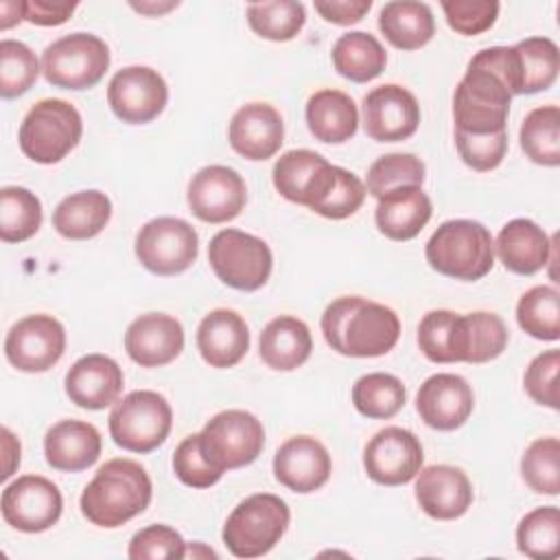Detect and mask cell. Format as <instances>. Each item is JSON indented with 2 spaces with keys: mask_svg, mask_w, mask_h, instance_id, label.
Segmentation results:
<instances>
[{
  "mask_svg": "<svg viewBox=\"0 0 560 560\" xmlns=\"http://www.w3.org/2000/svg\"><path fill=\"white\" fill-rule=\"evenodd\" d=\"M326 343L343 357H383L400 337V319L394 308L361 295L332 300L322 315Z\"/></svg>",
  "mask_w": 560,
  "mask_h": 560,
  "instance_id": "obj_1",
  "label": "cell"
},
{
  "mask_svg": "<svg viewBox=\"0 0 560 560\" xmlns=\"http://www.w3.org/2000/svg\"><path fill=\"white\" fill-rule=\"evenodd\" d=\"M153 497V483L144 466L116 457L105 462L79 499L81 514L98 527H120L142 514Z\"/></svg>",
  "mask_w": 560,
  "mask_h": 560,
  "instance_id": "obj_2",
  "label": "cell"
},
{
  "mask_svg": "<svg viewBox=\"0 0 560 560\" xmlns=\"http://www.w3.org/2000/svg\"><path fill=\"white\" fill-rule=\"evenodd\" d=\"M427 262L442 276L475 282L494 265L490 230L472 219L444 221L427 241Z\"/></svg>",
  "mask_w": 560,
  "mask_h": 560,
  "instance_id": "obj_3",
  "label": "cell"
},
{
  "mask_svg": "<svg viewBox=\"0 0 560 560\" xmlns=\"http://www.w3.org/2000/svg\"><path fill=\"white\" fill-rule=\"evenodd\" d=\"M291 521L289 505L269 492L243 499L223 525V542L236 558L269 553L284 536Z\"/></svg>",
  "mask_w": 560,
  "mask_h": 560,
  "instance_id": "obj_4",
  "label": "cell"
},
{
  "mask_svg": "<svg viewBox=\"0 0 560 560\" xmlns=\"http://www.w3.org/2000/svg\"><path fill=\"white\" fill-rule=\"evenodd\" d=\"M83 120L79 109L63 98H42L20 125V149L37 164L61 162L81 140Z\"/></svg>",
  "mask_w": 560,
  "mask_h": 560,
  "instance_id": "obj_5",
  "label": "cell"
},
{
  "mask_svg": "<svg viewBox=\"0 0 560 560\" xmlns=\"http://www.w3.org/2000/svg\"><path fill=\"white\" fill-rule=\"evenodd\" d=\"M173 411L168 400L151 389L129 392L109 413V435L114 444L131 453H151L171 433Z\"/></svg>",
  "mask_w": 560,
  "mask_h": 560,
  "instance_id": "obj_6",
  "label": "cell"
},
{
  "mask_svg": "<svg viewBox=\"0 0 560 560\" xmlns=\"http://www.w3.org/2000/svg\"><path fill=\"white\" fill-rule=\"evenodd\" d=\"M109 68L107 44L92 33H70L42 52L44 79L63 90L94 88Z\"/></svg>",
  "mask_w": 560,
  "mask_h": 560,
  "instance_id": "obj_7",
  "label": "cell"
},
{
  "mask_svg": "<svg viewBox=\"0 0 560 560\" xmlns=\"http://www.w3.org/2000/svg\"><path fill=\"white\" fill-rule=\"evenodd\" d=\"M208 262L223 284L238 291H256L269 280L273 256L262 238L228 228L210 238Z\"/></svg>",
  "mask_w": 560,
  "mask_h": 560,
  "instance_id": "obj_8",
  "label": "cell"
},
{
  "mask_svg": "<svg viewBox=\"0 0 560 560\" xmlns=\"http://www.w3.org/2000/svg\"><path fill=\"white\" fill-rule=\"evenodd\" d=\"M201 451L221 472L252 464L265 446L262 422L245 409L214 413L199 433Z\"/></svg>",
  "mask_w": 560,
  "mask_h": 560,
  "instance_id": "obj_9",
  "label": "cell"
},
{
  "mask_svg": "<svg viewBox=\"0 0 560 560\" xmlns=\"http://www.w3.org/2000/svg\"><path fill=\"white\" fill-rule=\"evenodd\" d=\"M136 256L155 276H177L186 271L199 254L195 228L179 217H158L136 234Z\"/></svg>",
  "mask_w": 560,
  "mask_h": 560,
  "instance_id": "obj_10",
  "label": "cell"
},
{
  "mask_svg": "<svg viewBox=\"0 0 560 560\" xmlns=\"http://www.w3.org/2000/svg\"><path fill=\"white\" fill-rule=\"evenodd\" d=\"M2 518L18 532L39 534L50 529L63 510L59 488L42 475H22L2 490Z\"/></svg>",
  "mask_w": 560,
  "mask_h": 560,
  "instance_id": "obj_11",
  "label": "cell"
},
{
  "mask_svg": "<svg viewBox=\"0 0 560 560\" xmlns=\"http://www.w3.org/2000/svg\"><path fill=\"white\" fill-rule=\"evenodd\" d=\"M66 350V328L52 315H26L15 322L4 339V354L20 372H46Z\"/></svg>",
  "mask_w": 560,
  "mask_h": 560,
  "instance_id": "obj_12",
  "label": "cell"
},
{
  "mask_svg": "<svg viewBox=\"0 0 560 560\" xmlns=\"http://www.w3.org/2000/svg\"><path fill=\"white\" fill-rule=\"evenodd\" d=\"M168 101L164 77L149 66H127L118 70L107 85V103L112 112L129 125L155 120Z\"/></svg>",
  "mask_w": 560,
  "mask_h": 560,
  "instance_id": "obj_13",
  "label": "cell"
},
{
  "mask_svg": "<svg viewBox=\"0 0 560 560\" xmlns=\"http://www.w3.org/2000/svg\"><path fill=\"white\" fill-rule=\"evenodd\" d=\"M422 444L409 429L385 427L376 431L363 451L368 477L381 486H402L422 468Z\"/></svg>",
  "mask_w": 560,
  "mask_h": 560,
  "instance_id": "obj_14",
  "label": "cell"
},
{
  "mask_svg": "<svg viewBox=\"0 0 560 560\" xmlns=\"http://www.w3.org/2000/svg\"><path fill=\"white\" fill-rule=\"evenodd\" d=\"M188 208L206 223H225L241 214L247 201L243 177L223 164L199 168L188 184Z\"/></svg>",
  "mask_w": 560,
  "mask_h": 560,
  "instance_id": "obj_15",
  "label": "cell"
},
{
  "mask_svg": "<svg viewBox=\"0 0 560 560\" xmlns=\"http://www.w3.org/2000/svg\"><path fill=\"white\" fill-rule=\"evenodd\" d=\"M363 129L376 142H400L416 133L420 105L416 96L396 83L374 88L363 96Z\"/></svg>",
  "mask_w": 560,
  "mask_h": 560,
  "instance_id": "obj_16",
  "label": "cell"
},
{
  "mask_svg": "<svg viewBox=\"0 0 560 560\" xmlns=\"http://www.w3.org/2000/svg\"><path fill=\"white\" fill-rule=\"evenodd\" d=\"M472 407V387L464 376L451 372L429 376L416 394L420 420L438 431H453L462 427L470 418Z\"/></svg>",
  "mask_w": 560,
  "mask_h": 560,
  "instance_id": "obj_17",
  "label": "cell"
},
{
  "mask_svg": "<svg viewBox=\"0 0 560 560\" xmlns=\"http://www.w3.org/2000/svg\"><path fill=\"white\" fill-rule=\"evenodd\" d=\"M365 195V184L354 173L324 160L308 177L300 206L337 221L354 214L363 206Z\"/></svg>",
  "mask_w": 560,
  "mask_h": 560,
  "instance_id": "obj_18",
  "label": "cell"
},
{
  "mask_svg": "<svg viewBox=\"0 0 560 560\" xmlns=\"http://www.w3.org/2000/svg\"><path fill=\"white\" fill-rule=\"evenodd\" d=\"M332 470L328 448L311 435L289 438L273 455V475L276 479L298 492L308 494L319 490Z\"/></svg>",
  "mask_w": 560,
  "mask_h": 560,
  "instance_id": "obj_19",
  "label": "cell"
},
{
  "mask_svg": "<svg viewBox=\"0 0 560 560\" xmlns=\"http://www.w3.org/2000/svg\"><path fill=\"white\" fill-rule=\"evenodd\" d=\"M125 350L140 368H162L184 350V328L166 313H144L125 332Z\"/></svg>",
  "mask_w": 560,
  "mask_h": 560,
  "instance_id": "obj_20",
  "label": "cell"
},
{
  "mask_svg": "<svg viewBox=\"0 0 560 560\" xmlns=\"http://www.w3.org/2000/svg\"><path fill=\"white\" fill-rule=\"evenodd\" d=\"M228 140L230 147L247 160H269L284 142L282 116L269 103H247L234 112Z\"/></svg>",
  "mask_w": 560,
  "mask_h": 560,
  "instance_id": "obj_21",
  "label": "cell"
},
{
  "mask_svg": "<svg viewBox=\"0 0 560 560\" xmlns=\"http://www.w3.org/2000/svg\"><path fill=\"white\" fill-rule=\"evenodd\" d=\"M125 376L120 365L107 354H85L72 363L63 387L68 398L83 409H105L114 405L122 392Z\"/></svg>",
  "mask_w": 560,
  "mask_h": 560,
  "instance_id": "obj_22",
  "label": "cell"
},
{
  "mask_svg": "<svg viewBox=\"0 0 560 560\" xmlns=\"http://www.w3.org/2000/svg\"><path fill=\"white\" fill-rule=\"evenodd\" d=\"M416 501L438 521H453L466 514L472 503V486L466 472L457 466L433 464L418 470Z\"/></svg>",
  "mask_w": 560,
  "mask_h": 560,
  "instance_id": "obj_23",
  "label": "cell"
},
{
  "mask_svg": "<svg viewBox=\"0 0 560 560\" xmlns=\"http://www.w3.org/2000/svg\"><path fill=\"white\" fill-rule=\"evenodd\" d=\"M197 348L210 368H234L249 350V328L236 311L214 308L199 322Z\"/></svg>",
  "mask_w": 560,
  "mask_h": 560,
  "instance_id": "obj_24",
  "label": "cell"
},
{
  "mask_svg": "<svg viewBox=\"0 0 560 560\" xmlns=\"http://www.w3.org/2000/svg\"><path fill=\"white\" fill-rule=\"evenodd\" d=\"M553 243L532 219H512L501 228L494 249L508 271L534 276L549 262Z\"/></svg>",
  "mask_w": 560,
  "mask_h": 560,
  "instance_id": "obj_25",
  "label": "cell"
},
{
  "mask_svg": "<svg viewBox=\"0 0 560 560\" xmlns=\"http://www.w3.org/2000/svg\"><path fill=\"white\" fill-rule=\"evenodd\" d=\"M101 433L83 420H61L44 435V455L48 466L63 472L90 468L101 455Z\"/></svg>",
  "mask_w": 560,
  "mask_h": 560,
  "instance_id": "obj_26",
  "label": "cell"
},
{
  "mask_svg": "<svg viewBox=\"0 0 560 560\" xmlns=\"http://www.w3.org/2000/svg\"><path fill=\"white\" fill-rule=\"evenodd\" d=\"M431 212V199L420 186H402L378 197L374 219L387 238L409 241L429 223Z\"/></svg>",
  "mask_w": 560,
  "mask_h": 560,
  "instance_id": "obj_27",
  "label": "cell"
},
{
  "mask_svg": "<svg viewBox=\"0 0 560 560\" xmlns=\"http://www.w3.org/2000/svg\"><path fill=\"white\" fill-rule=\"evenodd\" d=\"M258 350L267 368L291 372L308 361L313 337L302 319L293 315H280L262 328Z\"/></svg>",
  "mask_w": 560,
  "mask_h": 560,
  "instance_id": "obj_28",
  "label": "cell"
},
{
  "mask_svg": "<svg viewBox=\"0 0 560 560\" xmlns=\"http://www.w3.org/2000/svg\"><path fill=\"white\" fill-rule=\"evenodd\" d=\"M306 125L315 140L341 144L357 133L359 112L350 94L341 90H317L306 103Z\"/></svg>",
  "mask_w": 560,
  "mask_h": 560,
  "instance_id": "obj_29",
  "label": "cell"
},
{
  "mask_svg": "<svg viewBox=\"0 0 560 560\" xmlns=\"http://www.w3.org/2000/svg\"><path fill=\"white\" fill-rule=\"evenodd\" d=\"M508 346V328L497 313L475 311L455 322V363H486L497 359Z\"/></svg>",
  "mask_w": 560,
  "mask_h": 560,
  "instance_id": "obj_30",
  "label": "cell"
},
{
  "mask_svg": "<svg viewBox=\"0 0 560 560\" xmlns=\"http://www.w3.org/2000/svg\"><path fill=\"white\" fill-rule=\"evenodd\" d=\"M112 217V201L101 190H79L63 197L52 212V228L72 241H85L103 232Z\"/></svg>",
  "mask_w": 560,
  "mask_h": 560,
  "instance_id": "obj_31",
  "label": "cell"
},
{
  "mask_svg": "<svg viewBox=\"0 0 560 560\" xmlns=\"http://www.w3.org/2000/svg\"><path fill=\"white\" fill-rule=\"evenodd\" d=\"M378 28L385 39L400 50H418L427 46L435 33V20L424 2L396 0L383 4Z\"/></svg>",
  "mask_w": 560,
  "mask_h": 560,
  "instance_id": "obj_32",
  "label": "cell"
},
{
  "mask_svg": "<svg viewBox=\"0 0 560 560\" xmlns=\"http://www.w3.org/2000/svg\"><path fill=\"white\" fill-rule=\"evenodd\" d=\"M330 57L335 70L354 83H368L376 79L387 63L383 44L365 31H350L339 35V39L332 44Z\"/></svg>",
  "mask_w": 560,
  "mask_h": 560,
  "instance_id": "obj_33",
  "label": "cell"
},
{
  "mask_svg": "<svg viewBox=\"0 0 560 560\" xmlns=\"http://www.w3.org/2000/svg\"><path fill=\"white\" fill-rule=\"evenodd\" d=\"M521 149L542 166L560 164V109L558 105L534 107L521 122Z\"/></svg>",
  "mask_w": 560,
  "mask_h": 560,
  "instance_id": "obj_34",
  "label": "cell"
},
{
  "mask_svg": "<svg viewBox=\"0 0 560 560\" xmlns=\"http://www.w3.org/2000/svg\"><path fill=\"white\" fill-rule=\"evenodd\" d=\"M405 385L398 376L387 372H370L352 385V405L365 418H394L405 405Z\"/></svg>",
  "mask_w": 560,
  "mask_h": 560,
  "instance_id": "obj_35",
  "label": "cell"
},
{
  "mask_svg": "<svg viewBox=\"0 0 560 560\" xmlns=\"http://www.w3.org/2000/svg\"><path fill=\"white\" fill-rule=\"evenodd\" d=\"M518 326L534 339L556 341L560 337V293L556 287L527 289L516 304Z\"/></svg>",
  "mask_w": 560,
  "mask_h": 560,
  "instance_id": "obj_36",
  "label": "cell"
},
{
  "mask_svg": "<svg viewBox=\"0 0 560 560\" xmlns=\"http://www.w3.org/2000/svg\"><path fill=\"white\" fill-rule=\"evenodd\" d=\"M521 72V94L545 92L560 70L558 46L549 37H527L514 44Z\"/></svg>",
  "mask_w": 560,
  "mask_h": 560,
  "instance_id": "obj_37",
  "label": "cell"
},
{
  "mask_svg": "<svg viewBox=\"0 0 560 560\" xmlns=\"http://www.w3.org/2000/svg\"><path fill=\"white\" fill-rule=\"evenodd\" d=\"M42 225V201L22 186L0 190V238L4 243L28 241Z\"/></svg>",
  "mask_w": 560,
  "mask_h": 560,
  "instance_id": "obj_38",
  "label": "cell"
},
{
  "mask_svg": "<svg viewBox=\"0 0 560 560\" xmlns=\"http://www.w3.org/2000/svg\"><path fill=\"white\" fill-rule=\"evenodd\" d=\"M306 22V9L302 2L276 0V2H252L247 4L249 28L271 42L293 39Z\"/></svg>",
  "mask_w": 560,
  "mask_h": 560,
  "instance_id": "obj_39",
  "label": "cell"
},
{
  "mask_svg": "<svg viewBox=\"0 0 560 560\" xmlns=\"http://www.w3.org/2000/svg\"><path fill=\"white\" fill-rule=\"evenodd\" d=\"M516 547L534 560L556 558L560 551V512L556 505H542L527 512L516 527Z\"/></svg>",
  "mask_w": 560,
  "mask_h": 560,
  "instance_id": "obj_40",
  "label": "cell"
},
{
  "mask_svg": "<svg viewBox=\"0 0 560 560\" xmlns=\"http://www.w3.org/2000/svg\"><path fill=\"white\" fill-rule=\"evenodd\" d=\"M521 475L525 483L538 492L556 497L560 492V442L558 438L534 440L521 457Z\"/></svg>",
  "mask_w": 560,
  "mask_h": 560,
  "instance_id": "obj_41",
  "label": "cell"
},
{
  "mask_svg": "<svg viewBox=\"0 0 560 560\" xmlns=\"http://www.w3.org/2000/svg\"><path fill=\"white\" fill-rule=\"evenodd\" d=\"M424 164L413 153H387L372 162L365 179V190L372 197H383L385 192L402 186H422Z\"/></svg>",
  "mask_w": 560,
  "mask_h": 560,
  "instance_id": "obj_42",
  "label": "cell"
},
{
  "mask_svg": "<svg viewBox=\"0 0 560 560\" xmlns=\"http://www.w3.org/2000/svg\"><path fill=\"white\" fill-rule=\"evenodd\" d=\"M39 61L35 52L18 39L0 42V94L15 98L33 88L39 77Z\"/></svg>",
  "mask_w": 560,
  "mask_h": 560,
  "instance_id": "obj_43",
  "label": "cell"
},
{
  "mask_svg": "<svg viewBox=\"0 0 560 560\" xmlns=\"http://www.w3.org/2000/svg\"><path fill=\"white\" fill-rule=\"evenodd\" d=\"M455 322L457 313L448 308L429 311L418 326V346L433 363H455Z\"/></svg>",
  "mask_w": 560,
  "mask_h": 560,
  "instance_id": "obj_44",
  "label": "cell"
},
{
  "mask_svg": "<svg viewBox=\"0 0 560 560\" xmlns=\"http://www.w3.org/2000/svg\"><path fill=\"white\" fill-rule=\"evenodd\" d=\"M326 158L311 151V149H291L287 153H282L276 164H273V186L276 190L293 201L300 203L302 199V190L308 182V177L313 175V171L324 162Z\"/></svg>",
  "mask_w": 560,
  "mask_h": 560,
  "instance_id": "obj_45",
  "label": "cell"
},
{
  "mask_svg": "<svg viewBox=\"0 0 560 560\" xmlns=\"http://www.w3.org/2000/svg\"><path fill=\"white\" fill-rule=\"evenodd\" d=\"M173 470H175L177 479L190 488H210L223 477V472L219 468H214L208 462V457L203 455L199 433L186 435L177 444V448L173 453Z\"/></svg>",
  "mask_w": 560,
  "mask_h": 560,
  "instance_id": "obj_46",
  "label": "cell"
},
{
  "mask_svg": "<svg viewBox=\"0 0 560 560\" xmlns=\"http://www.w3.org/2000/svg\"><path fill=\"white\" fill-rule=\"evenodd\" d=\"M127 556L131 560H162V558L179 560V558H186V542L179 532L158 523L131 536Z\"/></svg>",
  "mask_w": 560,
  "mask_h": 560,
  "instance_id": "obj_47",
  "label": "cell"
},
{
  "mask_svg": "<svg viewBox=\"0 0 560 560\" xmlns=\"http://www.w3.org/2000/svg\"><path fill=\"white\" fill-rule=\"evenodd\" d=\"M448 26L459 35H479L488 31L499 15L497 0H442Z\"/></svg>",
  "mask_w": 560,
  "mask_h": 560,
  "instance_id": "obj_48",
  "label": "cell"
},
{
  "mask_svg": "<svg viewBox=\"0 0 560 560\" xmlns=\"http://www.w3.org/2000/svg\"><path fill=\"white\" fill-rule=\"evenodd\" d=\"M455 144L462 162L472 171L486 173L497 168L508 153V131L488 136H466L455 133Z\"/></svg>",
  "mask_w": 560,
  "mask_h": 560,
  "instance_id": "obj_49",
  "label": "cell"
},
{
  "mask_svg": "<svg viewBox=\"0 0 560 560\" xmlns=\"http://www.w3.org/2000/svg\"><path fill=\"white\" fill-rule=\"evenodd\" d=\"M558 368H560V350L540 352L538 357H534L529 361L525 376H523V385L534 402L551 407V409L560 407L558 387H556Z\"/></svg>",
  "mask_w": 560,
  "mask_h": 560,
  "instance_id": "obj_50",
  "label": "cell"
},
{
  "mask_svg": "<svg viewBox=\"0 0 560 560\" xmlns=\"http://www.w3.org/2000/svg\"><path fill=\"white\" fill-rule=\"evenodd\" d=\"M372 9V0H315V11L330 24L350 26Z\"/></svg>",
  "mask_w": 560,
  "mask_h": 560,
  "instance_id": "obj_51",
  "label": "cell"
},
{
  "mask_svg": "<svg viewBox=\"0 0 560 560\" xmlns=\"http://www.w3.org/2000/svg\"><path fill=\"white\" fill-rule=\"evenodd\" d=\"M77 9V2H52V0H26V18L37 26H59Z\"/></svg>",
  "mask_w": 560,
  "mask_h": 560,
  "instance_id": "obj_52",
  "label": "cell"
},
{
  "mask_svg": "<svg viewBox=\"0 0 560 560\" xmlns=\"http://www.w3.org/2000/svg\"><path fill=\"white\" fill-rule=\"evenodd\" d=\"M2 453H4L2 479H9L13 475V470L20 466V442L7 427L2 429Z\"/></svg>",
  "mask_w": 560,
  "mask_h": 560,
  "instance_id": "obj_53",
  "label": "cell"
},
{
  "mask_svg": "<svg viewBox=\"0 0 560 560\" xmlns=\"http://www.w3.org/2000/svg\"><path fill=\"white\" fill-rule=\"evenodd\" d=\"M26 18V2L2 0L0 2V28L7 31Z\"/></svg>",
  "mask_w": 560,
  "mask_h": 560,
  "instance_id": "obj_54",
  "label": "cell"
},
{
  "mask_svg": "<svg viewBox=\"0 0 560 560\" xmlns=\"http://www.w3.org/2000/svg\"><path fill=\"white\" fill-rule=\"evenodd\" d=\"M131 7L136 11H140V13H144V15H160V13H166V11L175 9L177 2H164V4H155V2H140V4H136V2H131Z\"/></svg>",
  "mask_w": 560,
  "mask_h": 560,
  "instance_id": "obj_55",
  "label": "cell"
}]
</instances>
